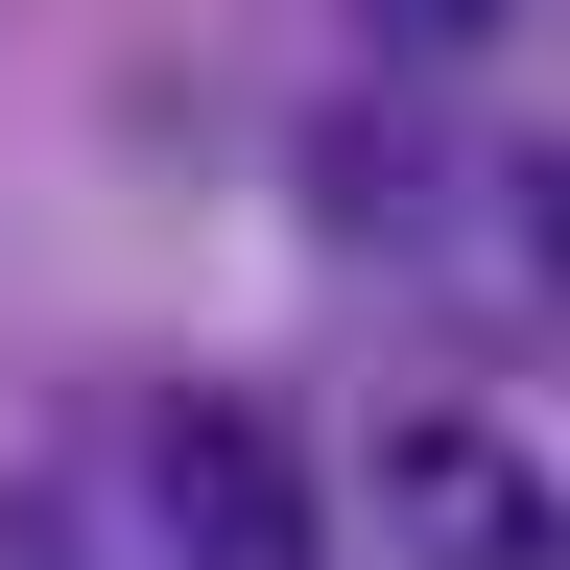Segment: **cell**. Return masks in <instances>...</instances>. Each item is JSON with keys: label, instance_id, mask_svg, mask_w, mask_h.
<instances>
[{"label": "cell", "instance_id": "obj_1", "mask_svg": "<svg viewBox=\"0 0 570 570\" xmlns=\"http://www.w3.org/2000/svg\"><path fill=\"white\" fill-rule=\"evenodd\" d=\"M142 523H167V570H333V499L309 452H285L262 404H142Z\"/></svg>", "mask_w": 570, "mask_h": 570}, {"label": "cell", "instance_id": "obj_2", "mask_svg": "<svg viewBox=\"0 0 570 570\" xmlns=\"http://www.w3.org/2000/svg\"><path fill=\"white\" fill-rule=\"evenodd\" d=\"M404 523H428V570H547V499H523V452H475V428L404 452Z\"/></svg>", "mask_w": 570, "mask_h": 570}, {"label": "cell", "instance_id": "obj_3", "mask_svg": "<svg viewBox=\"0 0 570 570\" xmlns=\"http://www.w3.org/2000/svg\"><path fill=\"white\" fill-rule=\"evenodd\" d=\"M0 570H96V452H48L24 499H0Z\"/></svg>", "mask_w": 570, "mask_h": 570}, {"label": "cell", "instance_id": "obj_4", "mask_svg": "<svg viewBox=\"0 0 570 570\" xmlns=\"http://www.w3.org/2000/svg\"><path fill=\"white\" fill-rule=\"evenodd\" d=\"M356 24H381V48H499L523 0H356Z\"/></svg>", "mask_w": 570, "mask_h": 570}]
</instances>
